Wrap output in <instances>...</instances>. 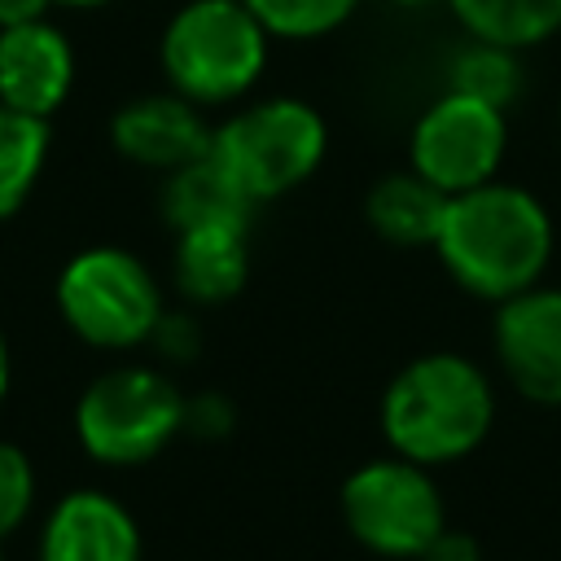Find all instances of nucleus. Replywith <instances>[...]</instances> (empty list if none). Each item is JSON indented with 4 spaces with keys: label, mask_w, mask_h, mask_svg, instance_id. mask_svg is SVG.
Listing matches in <instances>:
<instances>
[{
    "label": "nucleus",
    "mask_w": 561,
    "mask_h": 561,
    "mask_svg": "<svg viewBox=\"0 0 561 561\" xmlns=\"http://www.w3.org/2000/svg\"><path fill=\"white\" fill-rule=\"evenodd\" d=\"M399 9H430V4H447V0H390Z\"/></svg>",
    "instance_id": "26"
},
{
    "label": "nucleus",
    "mask_w": 561,
    "mask_h": 561,
    "mask_svg": "<svg viewBox=\"0 0 561 561\" xmlns=\"http://www.w3.org/2000/svg\"><path fill=\"white\" fill-rule=\"evenodd\" d=\"M272 35L245 0H188L171 13L158 39V61L171 92L193 105L241 101L267 70Z\"/></svg>",
    "instance_id": "3"
},
{
    "label": "nucleus",
    "mask_w": 561,
    "mask_h": 561,
    "mask_svg": "<svg viewBox=\"0 0 561 561\" xmlns=\"http://www.w3.org/2000/svg\"><path fill=\"white\" fill-rule=\"evenodd\" d=\"M210 123L202 118V105H193L180 92H149L127 101L110 118L114 149L149 171H180L184 162L202 158L210 149Z\"/></svg>",
    "instance_id": "10"
},
{
    "label": "nucleus",
    "mask_w": 561,
    "mask_h": 561,
    "mask_svg": "<svg viewBox=\"0 0 561 561\" xmlns=\"http://www.w3.org/2000/svg\"><path fill=\"white\" fill-rule=\"evenodd\" d=\"M495 425V386L482 364L456 351L408 359L381 394V434L394 456L425 469L456 465L486 443Z\"/></svg>",
    "instance_id": "2"
},
{
    "label": "nucleus",
    "mask_w": 561,
    "mask_h": 561,
    "mask_svg": "<svg viewBox=\"0 0 561 561\" xmlns=\"http://www.w3.org/2000/svg\"><path fill=\"white\" fill-rule=\"evenodd\" d=\"M495 364L508 386L539 408H561V289L530 285L495 302Z\"/></svg>",
    "instance_id": "9"
},
{
    "label": "nucleus",
    "mask_w": 561,
    "mask_h": 561,
    "mask_svg": "<svg viewBox=\"0 0 561 561\" xmlns=\"http://www.w3.org/2000/svg\"><path fill=\"white\" fill-rule=\"evenodd\" d=\"M39 561H140V526L105 491H70L44 522Z\"/></svg>",
    "instance_id": "12"
},
{
    "label": "nucleus",
    "mask_w": 561,
    "mask_h": 561,
    "mask_svg": "<svg viewBox=\"0 0 561 561\" xmlns=\"http://www.w3.org/2000/svg\"><path fill=\"white\" fill-rule=\"evenodd\" d=\"M329 153V123L302 96H259L210 131V158L263 206L307 184Z\"/></svg>",
    "instance_id": "4"
},
{
    "label": "nucleus",
    "mask_w": 561,
    "mask_h": 561,
    "mask_svg": "<svg viewBox=\"0 0 561 561\" xmlns=\"http://www.w3.org/2000/svg\"><path fill=\"white\" fill-rule=\"evenodd\" d=\"M171 276H175V289L197 307L237 298L250 276V228L219 224V228L175 232Z\"/></svg>",
    "instance_id": "13"
},
{
    "label": "nucleus",
    "mask_w": 561,
    "mask_h": 561,
    "mask_svg": "<svg viewBox=\"0 0 561 561\" xmlns=\"http://www.w3.org/2000/svg\"><path fill=\"white\" fill-rule=\"evenodd\" d=\"M75 83V48L53 22H22L0 31V101L48 118Z\"/></svg>",
    "instance_id": "11"
},
{
    "label": "nucleus",
    "mask_w": 561,
    "mask_h": 561,
    "mask_svg": "<svg viewBox=\"0 0 561 561\" xmlns=\"http://www.w3.org/2000/svg\"><path fill=\"white\" fill-rule=\"evenodd\" d=\"M35 504V469L22 447L0 438V539L13 535Z\"/></svg>",
    "instance_id": "20"
},
{
    "label": "nucleus",
    "mask_w": 561,
    "mask_h": 561,
    "mask_svg": "<svg viewBox=\"0 0 561 561\" xmlns=\"http://www.w3.org/2000/svg\"><path fill=\"white\" fill-rule=\"evenodd\" d=\"M254 202L241 193V184L210 158V149L193 162H184L180 171L167 175V188H162V215L175 232H188V228H219V224H232V228H250L254 219Z\"/></svg>",
    "instance_id": "14"
},
{
    "label": "nucleus",
    "mask_w": 561,
    "mask_h": 561,
    "mask_svg": "<svg viewBox=\"0 0 561 561\" xmlns=\"http://www.w3.org/2000/svg\"><path fill=\"white\" fill-rule=\"evenodd\" d=\"M57 307L70 333L88 346L131 351L153 337L162 320V289L131 250L92 245L61 267Z\"/></svg>",
    "instance_id": "6"
},
{
    "label": "nucleus",
    "mask_w": 561,
    "mask_h": 561,
    "mask_svg": "<svg viewBox=\"0 0 561 561\" xmlns=\"http://www.w3.org/2000/svg\"><path fill=\"white\" fill-rule=\"evenodd\" d=\"M53 0H0V31L4 26H22V22H39L48 13Z\"/></svg>",
    "instance_id": "24"
},
{
    "label": "nucleus",
    "mask_w": 561,
    "mask_h": 561,
    "mask_svg": "<svg viewBox=\"0 0 561 561\" xmlns=\"http://www.w3.org/2000/svg\"><path fill=\"white\" fill-rule=\"evenodd\" d=\"M526 83V66H522V53L517 48H504V44H491V39H465L451 61H447V88L451 92H465V96H478L495 110H508L517 101Z\"/></svg>",
    "instance_id": "17"
},
{
    "label": "nucleus",
    "mask_w": 561,
    "mask_h": 561,
    "mask_svg": "<svg viewBox=\"0 0 561 561\" xmlns=\"http://www.w3.org/2000/svg\"><path fill=\"white\" fill-rule=\"evenodd\" d=\"M48 158V118L0 101V219H9L35 188Z\"/></svg>",
    "instance_id": "18"
},
{
    "label": "nucleus",
    "mask_w": 561,
    "mask_h": 561,
    "mask_svg": "<svg viewBox=\"0 0 561 561\" xmlns=\"http://www.w3.org/2000/svg\"><path fill=\"white\" fill-rule=\"evenodd\" d=\"M9 390V346H4V333H0V399Z\"/></svg>",
    "instance_id": "25"
},
{
    "label": "nucleus",
    "mask_w": 561,
    "mask_h": 561,
    "mask_svg": "<svg viewBox=\"0 0 561 561\" xmlns=\"http://www.w3.org/2000/svg\"><path fill=\"white\" fill-rule=\"evenodd\" d=\"M447 202H451V193L434 188L425 175H416L408 167V171H394V175H386V180H377L368 188L364 215H368V228L381 241L403 245V250H416V245L434 250V237H438L443 215H447Z\"/></svg>",
    "instance_id": "15"
},
{
    "label": "nucleus",
    "mask_w": 561,
    "mask_h": 561,
    "mask_svg": "<svg viewBox=\"0 0 561 561\" xmlns=\"http://www.w3.org/2000/svg\"><path fill=\"white\" fill-rule=\"evenodd\" d=\"M465 35L504 48H535L561 31V0H447Z\"/></svg>",
    "instance_id": "16"
},
{
    "label": "nucleus",
    "mask_w": 561,
    "mask_h": 561,
    "mask_svg": "<svg viewBox=\"0 0 561 561\" xmlns=\"http://www.w3.org/2000/svg\"><path fill=\"white\" fill-rule=\"evenodd\" d=\"M272 39H320L346 26L359 0H245Z\"/></svg>",
    "instance_id": "19"
},
{
    "label": "nucleus",
    "mask_w": 561,
    "mask_h": 561,
    "mask_svg": "<svg viewBox=\"0 0 561 561\" xmlns=\"http://www.w3.org/2000/svg\"><path fill=\"white\" fill-rule=\"evenodd\" d=\"M557 232L548 206L508 180L451 193L434 254L443 272L482 302H504L543 280Z\"/></svg>",
    "instance_id": "1"
},
{
    "label": "nucleus",
    "mask_w": 561,
    "mask_h": 561,
    "mask_svg": "<svg viewBox=\"0 0 561 561\" xmlns=\"http://www.w3.org/2000/svg\"><path fill=\"white\" fill-rule=\"evenodd\" d=\"M184 430L202 434V438H219L232 430V403L224 394H197L184 403Z\"/></svg>",
    "instance_id": "21"
},
{
    "label": "nucleus",
    "mask_w": 561,
    "mask_h": 561,
    "mask_svg": "<svg viewBox=\"0 0 561 561\" xmlns=\"http://www.w3.org/2000/svg\"><path fill=\"white\" fill-rule=\"evenodd\" d=\"M180 386L145 364H123L101 373L75 403V434L83 451L101 465L127 469L153 460L175 434H184Z\"/></svg>",
    "instance_id": "5"
},
{
    "label": "nucleus",
    "mask_w": 561,
    "mask_h": 561,
    "mask_svg": "<svg viewBox=\"0 0 561 561\" xmlns=\"http://www.w3.org/2000/svg\"><path fill=\"white\" fill-rule=\"evenodd\" d=\"M508 149L504 110L443 88L408 131V167L443 193H465L500 175Z\"/></svg>",
    "instance_id": "8"
},
{
    "label": "nucleus",
    "mask_w": 561,
    "mask_h": 561,
    "mask_svg": "<svg viewBox=\"0 0 561 561\" xmlns=\"http://www.w3.org/2000/svg\"><path fill=\"white\" fill-rule=\"evenodd\" d=\"M416 561H482V548H478V539H473L469 530H451V526H443L438 539H434Z\"/></svg>",
    "instance_id": "23"
},
{
    "label": "nucleus",
    "mask_w": 561,
    "mask_h": 561,
    "mask_svg": "<svg viewBox=\"0 0 561 561\" xmlns=\"http://www.w3.org/2000/svg\"><path fill=\"white\" fill-rule=\"evenodd\" d=\"M337 504L351 539L386 561H416L447 526L434 473L394 451L351 469Z\"/></svg>",
    "instance_id": "7"
},
{
    "label": "nucleus",
    "mask_w": 561,
    "mask_h": 561,
    "mask_svg": "<svg viewBox=\"0 0 561 561\" xmlns=\"http://www.w3.org/2000/svg\"><path fill=\"white\" fill-rule=\"evenodd\" d=\"M0 561H4V552H0Z\"/></svg>",
    "instance_id": "28"
},
{
    "label": "nucleus",
    "mask_w": 561,
    "mask_h": 561,
    "mask_svg": "<svg viewBox=\"0 0 561 561\" xmlns=\"http://www.w3.org/2000/svg\"><path fill=\"white\" fill-rule=\"evenodd\" d=\"M167 359H193L197 355V324H193V316H171V311H162V320H158V329H153V337H149Z\"/></svg>",
    "instance_id": "22"
},
{
    "label": "nucleus",
    "mask_w": 561,
    "mask_h": 561,
    "mask_svg": "<svg viewBox=\"0 0 561 561\" xmlns=\"http://www.w3.org/2000/svg\"><path fill=\"white\" fill-rule=\"evenodd\" d=\"M53 4H70V9H96V4H114V0H53Z\"/></svg>",
    "instance_id": "27"
}]
</instances>
